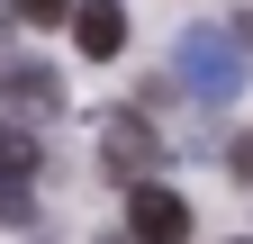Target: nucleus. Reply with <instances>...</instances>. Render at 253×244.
I'll use <instances>...</instances> for the list:
<instances>
[{
	"instance_id": "nucleus-1",
	"label": "nucleus",
	"mask_w": 253,
	"mask_h": 244,
	"mask_svg": "<svg viewBox=\"0 0 253 244\" xmlns=\"http://www.w3.org/2000/svg\"><path fill=\"white\" fill-rule=\"evenodd\" d=\"M181 81L199 90L208 109H226L235 90H244V54L217 37V27H190V37H181Z\"/></svg>"
},
{
	"instance_id": "nucleus-2",
	"label": "nucleus",
	"mask_w": 253,
	"mask_h": 244,
	"mask_svg": "<svg viewBox=\"0 0 253 244\" xmlns=\"http://www.w3.org/2000/svg\"><path fill=\"white\" fill-rule=\"evenodd\" d=\"M100 163H109L118 181H154V172H163V136H154V118L109 109V118H100Z\"/></svg>"
},
{
	"instance_id": "nucleus-3",
	"label": "nucleus",
	"mask_w": 253,
	"mask_h": 244,
	"mask_svg": "<svg viewBox=\"0 0 253 244\" xmlns=\"http://www.w3.org/2000/svg\"><path fill=\"white\" fill-rule=\"evenodd\" d=\"M0 109L18 118H63V73L54 64H37V54H0Z\"/></svg>"
},
{
	"instance_id": "nucleus-4",
	"label": "nucleus",
	"mask_w": 253,
	"mask_h": 244,
	"mask_svg": "<svg viewBox=\"0 0 253 244\" xmlns=\"http://www.w3.org/2000/svg\"><path fill=\"white\" fill-rule=\"evenodd\" d=\"M126 235L136 244H190V199L163 190V181H136L126 190Z\"/></svg>"
},
{
	"instance_id": "nucleus-5",
	"label": "nucleus",
	"mask_w": 253,
	"mask_h": 244,
	"mask_svg": "<svg viewBox=\"0 0 253 244\" xmlns=\"http://www.w3.org/2000/svg\"><path fill=\"white\" fill-rule=\"evenodd\" d=\"M73 45L90 54V64H118L126 54V9L118 0H73Z\"/></svg>"
},
{
	"instance_id": "nucleus-6",
	"label": "nucleus",
	"mask_w": 253,
	"mask_h": 244,
	"mask_svg": "<svg viewBox=\"0 0 253 244\" xmlns=\"http://www.w3.org/2000/svg\"><path fill=\"white\" fill-rule=\"evenodd\" d=\"M45 154H37V127H18V118H0V181H27Z\"/></svg>"
},
{
	"instance_id": "nucleus-7",
	"label": "nucleus",
	"mask_w": 253,
	"mask_h": 244,
	"mask_svg": "<svg viewBox=\"0 0 253 244\" xmlns=\"http://www.w3.org/2000/svg\"><path fill=\"white\" fill-rule=\"evenodd\" d=\"M18 18H37V27H54V18H73V0H9Z\"/></svg>"
},
{
	"instance_id": "nucleus-8",
	"label": "nucleus",
	"mask_w": 253,
	"mask_h": 244,
	"mask_svg": "<svg viewBox=\"0 0 253 244\" xmlns=\"http://www.w3.org/2000/svg\"><path fill=\"white\" fill-rule=\"evenodd\" d=\"M0 226H27V190H9V181H0Z\"/></svg>"
},
{
	"instance_id": "nucleus-9",
	"label": "nucleus",
	"mask_w": 253,
	"mask_h": 244,
	"mask_svg": "<svg viewBox=\"0 0 253 244\" xmlns=\"http://www.w3.org/2000/svg\"><path fill=\"white\" fill-rule=\"evenodd\" d=\"M226 163H235V172L253 181V136H235V145H226Z\"/></svg>"
}]
</instances>
